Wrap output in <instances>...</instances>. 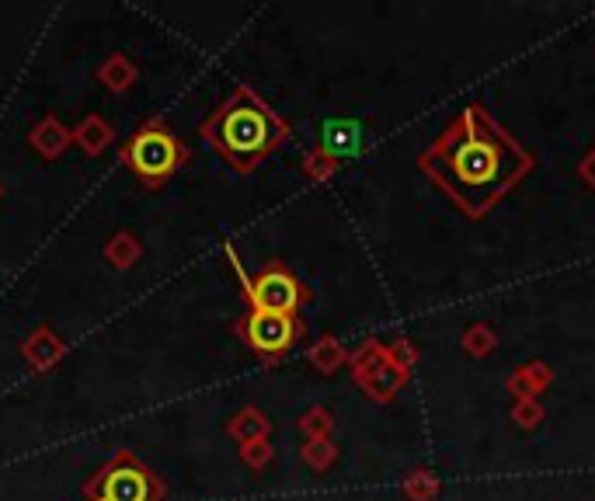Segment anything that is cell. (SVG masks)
Listing matches in <instances>:
<instances>
[{"label":"cell","instance_id":"ba28073f","mask_svg":"<svg viewBox=\"0 0 595 501\" xmlns=\"http://www.w3.org/2000/svg\"><path fill=\"white\" fill-rule=\"evenodd\" d=\"M63 356H67V341L56 335L49 324H38L35 331L22 341V359L32 365L35 373L56 370V365L63 362Z\"/></svg>","mask_w":595,"mask_h":501},{"label":"cell","instance_id":"4316f807","mask_svg":"<svg viewBox=\"0 0 595 501\" xmlns=\"http://www.w3.org/2000/svg\"><path fill=\"white\" fill-rule=\"evenodd\" d=\"M0 196H4V185H0Z\"/></svg>","mask_w":595,"mask_h":501},{"label":"cell","instance_id":"e0dca14e","mask_svg":"<svg viewBox=\"0 0 595 501\" xmlns=\"http://www.w3.org/2000/svg\"><path fill=\"white\" fill-rule=\"evenodd\" d=\"M300 459H303V467H311L314 474L331 470L335 459H338L335 439H306L303 446H300Z\"/></svg>","mask_w":595,"mask_h":501},{"label":"cell","instance_id":"7c38bea8","mask_svg":"<svg viewBox=\"0 0 595 501\" xmlns=\"http://www.w3.org/2000/svg\"><path fill=\"white\" fill-rule=\"evenodd\" d=\"M349 349H345V341L338 335H320L311 349H306V362L314 365L320 376H335L341 365H349Z\"/></svg>","mask_w":595,"mask_h":501},{"label":"cell","instance_id":"ac0fdd59","mask_svg":"<svg viewBox=\"0 0 595 501\" xmlns=\"http://www.w3.org/2000/svg\"><path fill=\"white\" fill-rule=\"evenodd\" d=\"M300 164H303V175L311 178V182H317V185H320V182H331V178L338 175V167H341V161L331 158V153L324 150V147H317V143L303 153V161H300Z\"/></svg>","mask_w":595,"mask_h":501},{"label":"cell","instance_id":"30bf717a","mask_svg":"<svg viewBox=\"0 0 595 501\" xmlns=\"http://www.w3.org/2000/svg\"><path fill=\"white\" fill-rule=\"evenodd\" d=\"M70 132H73V147H81V153H88V158H102V153H105V150L112 147V140H115L112 123L102 119L98 112L84 115V119L77 123Z\"/></svg>","mask_w":595,"mask_h":501},{"label":"cell","instance_id":"5bb4252c","mask_svg":"<svg viewBox=\"0 0 595 501\" xmlns=\"http://www.w3.org/2000/svg\"><path fill=\"white\" fill-rule=\"evenodd\" d=\"M317 147H324V150H328L331 158H338V161H341V158H349V153L359 150V143H355V126H352V123H341V119L324 123Z\"/></svg>","mask_w":595,"mask_h":501},{"label":"cell","instance_id":"d4e9b609","mask_svg":"<svg viewBox=\"0 0 595 501\" xmlns=\"http://www.w3.org/2000/svg\"><path fill=\"white\" fill-rule=\"evenodd\" d=\"M505 391H509V397H512V400H540V397L533 394V387H529V380H526V373H523V370L509 373Z\"/></svg>","mask_w":595,"mask_h":501},{"label":"cell","instance_id":"484cf974","mask_svg":"<svg viewBox=\"0 0 595 501\" xmlns=\"http://www.w3.org/2000/svg\"><path fill=\"white\" fill-rule=\"evenodd\" d=\"M579 178H582V182L595 191V147H592V150L585 153V158L579 161Z\"/></svg>","mask_w":595,"mask_h":501},{"label":"cell","instance_id":"52a82bcc","mask_svg":"<svg viewBox=\"0 0 595 501\" xmlns=\"http://www.w3.org/2000/svg\"><path fill=\"white\" fill-rule=\"evenodd\" d=\"M352 380H355V387H359L362 394H366L373 404H390V400L400 397V391L408 387L411 373H408V370H400V365L390 359L387 341H383V352H380L370 365H362V370H355Z\"/></svg>","mask_w":595,"mask_h":501},{"label":"cell","instance_id":"9a60e30c","mask_svg":"<svg viewBox=\"0 0 595 501\" xmlns=\"http://www.w3.org/2000/svg\"><path fill=\"white\" fill-rule=\"evenodd\" d=\"M140 255H143V244H140V237H132L129 230H119V234L105 241V261L112 268H119V272H126V268L137 265Z\"/></svg>","mask_w":595,"mask_h":501},{"label":"cell","instance_id":"8fae6325","mask_svg":"<svg viewBox=\"0 0 595 501\" xmlns=\"http://www.w3.org/2000/svg\"><path fill=\"white\" fill-rule=\"evenodd\" d=\"M226 435L237 442V446H252V442H261L272 435V418H268L261 408L247 404L234 418L226 421Z\"/></svg>","mask_w":595,"mask_h":501},{"label":"cell","instance_id":"277c9868","mask_svg":"<svg viewBox=\"0 0 595 501\" xmlns=\"http://www.w3.org/2000/svg\"><path fill=\"white\" fill-rule=\"evenodd\" d=\"M164 498H167L164 477L153 474L132 450L119 446L88 477L81 501H164Z\"/></svg>","mask_w":595,"mask_h":501},{"label":"cell","instance_id":"2e32d148","mask_svg":"<svg viewBox=\"0 0 595 501\" xmlns=\"http://www.w3.org/2000/svg\"><path fill=\"white\" fill-rule=\"evenodd\" d=\"M459 349H464L470 359H488L494 349H498V335H494V327L485 324V321H477L470 324L464 335H459Z\"/></svg>","mask_w":595,"mask_h":501},{"label":"cell","instance_id":"44dd1931","mask_svg":"<svg viewBox=\"0 0 595 501\" xmlns=\"http://www.w3.org/2000/svg\"><path fill=\"white\" fill-rule=\"evenodd\" d=\"M547 418L540 400H512V426H520L523 432H533Z\"/></svg>","mask_w":595,"mask_h":501},{"label":"cell","instance_id":"cb8c5ba5","mask_svg":"<svg viewBox=\"0 0 595 501\" xmlns=\"http://www.w3.org/2000/svg\"><path fill=\"white\" fill-rule=\"evenodd\" d=\"M387 352H390V359L400 365V370H415V362H418V349H415V341L411 338H405V335H397L394 341H387Z\"/></svg>","mask_w":595,"mask_h":501},{"label":"cell","instance_id":"ffe728a7","mask_svg":"<svg viewBox=\"0 0 595 501\" xmlns=\"http://www.w3.org/2000/svg\"><path fill=\"white\" fill-rule=\"evenodd\" d=\"M300 432L306 439H331V432H335V411L324 408V404L306 408L303 418H300Z\"/></svg>","mask_w":595,"mask_h":501},{"label":"cell","instance_id":"603a6c76","mask_svg":"<svg viewBox=\"0 0 595 501\" xmlns=\"http://www.w3.org/2000/svg\"><path fill=\"white\" fill-rule=\"evenodd\" d=\"M272 459H276V446L268 439L252 442V446H241V464L247 470H265L268 464H272Z\"/></svg>","mask_w":595,"mask_h":501},{"label":"cell","instance_id":"d6986e66","mask_svg":"<svg viewBox=\"0 0 595 501\" xmlns=\"http://www.w3.org/2000/svg\"><path fill=\"white\" fill-rule=\"evenodd\" d=\"M439 477L425 467H415L405 480H400V494H405L408 501H435L439 498Z\"/></svg>","mask_w":595,"mask_h":501},{"label":"cell","instance_id":"5b68a950","mask_svg":"<svg viewBox=\"0 0 595 501\" xmlns=\"http://www.w3.org/2000/svg\"><path fill=\"white\" fill-rule=\"evenodd\" d=\"M226 258H230V265H234V272L241 279V293H244V300H247L252 311L300 317L303 306L311 303V289H306V282L285 261L276 258V261L261 265L255 276H247L241 258H237V250L230 244H226Z\"/></svg>","mask_w":595,"mask_h":501},{"label":"cell","instance_id":"7a4b0ae2","mask_svg":"<svg viewBox=\"0 0 595 501\" xmlns=\"http://www.w3.org/2000/svg\"><path fill=\"white\" fill-rule=\"evenodd\" d=\"M199 137L237 171L252 175L293 137L290 123L268 105L255 88L237 84L230 98L220 102L199 126Z\"/></svg>","mask_w":595,"mask_h":501},{"label":"cell","instance_id":"9c48e42d","mask_svg":"<svg viewBox=\"0 0 595 501\" xmlns=\"http://www.w3.org/2000/svg\"><path fill=\"white\" fill-rule=\"evenodd\" d=\"M73 143V132L56 119V115H43L32 132H28V147L38 153L43 161H56V158H63L67 147Z\"/></svg>","mask_w":595,"mask_h":501},{"label":"cell","instance_id":"4fadbf2b","mask_svg":"<svg viewBox=\"0 0 595 501\" xmlns=\"http://www.w3.org/2000/svg\"><path fill=\"white\" fill-rule=\"evenodd\" d=\"M137 81H140V70L126 53H112L108 60L98 67V84L108 88L112 94H126Z\"/></svg>","mask_w":595,"mask_h":501},{"label":"cell","instance_id":"6da1fadb","mask_svg":"<svg viewBox=\"0 0 595 501\" xmlns=\"http://www.w3.org/2000/svg\"><path fill=\"white\" fill-rule=\"evenodd\" d=\"M418 167L470 220H485L536 167L533 153L485 105H467L418 153Z\"/></svg>","mask_w":595,"mask_h":501},{"label":"cell","instance_id":"8992f818","mask_svg":"<svg viewBox=\"0 0 595 501\" xmlns=\"http://www.w3.org/2000/svg\"><path fill=\"white\" fill-rule=\"evenodd\" d=\"M234 331L241 335V341L252 349L265 365L282 362L296 349V341L306 335V324L300 317L290 314H268V311H247Z\"/></svg>","mask_w":595,"mask_h":501},{"label":"cell","instance_id":"3957f363","mask_svg":"<svg viewBox=\"0 0 595 501\" xmlns=\"http://www.w3.org/2000/svg\"><path fill=\"white\" fill-rule=\"evenodd\" d=\"M119 161L143 188H164L191 161V150L161 115H153L119 147Z\"/></svg>","mask_w":595,"mask_h":501},{"label":"cell","instance_id":"7402d4cb","mask_svg":"<svg viewBox=\"0 0 595 501\" xmlns=\"http://www.w3.org/2000/svg\"><path fill=\"white\" fill-rule=\"evenodd\" d=\"M523 373H526V380H529V387H533L536 397H540L544 391H550L553 380H558V373H553V365L547 359H529L523 365Z\"/></svg>","mask_w":595,"mask_h":501}]
</instances>
